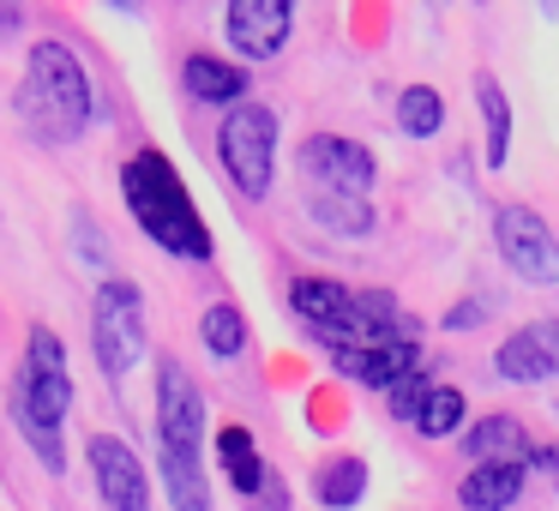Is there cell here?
<instances>
[{"label":"cell","mask_w":559,"mask_h":511,"mask_svg":"<svg viewBox=\"0 0 559 511\" xmlns=\"http://www.w3.org/2000/svg\"><path fill=\"white\" fill-rule=\"evenodd\" d=\"M121 193H127V211L133 223L175 259H211V229L199 223L193 199H187L181 175L169 169V157L157 151H139L133 163L121 169Z\"/></svg>","instance_id":"6da1fadb"},{"label":"cell","mask_w":559,"mask_h":511,"mask_svg":"<svg viewBox=\"0 0 559 511\" xmlns=\"http://www.w3.org/2000/svg\"><path fill=\"white\" fill-rule=\"evenodd\" d=\"M73 403V379H67V349L55 331H31L25 343V367L13 379V415L25 427V439L37 445L43 470L61 475L67 470V451H61V415Z\"/></svg>","instance_id":"7a4b0ae2"},{"label":"cell","mask_w":559,"mask_h":511,"mask_svg":"<svg viewBox=\"0 0 559 511\" xmlns=\"http://www.w3.org/2000/svg\"><path fill=\"white\" fill-rule=\"evenodd\" d=\"M25 115L37 121L43 139L67 145V139L85 133L91 121V79L85 67L73 61V49L61 43H37L25 61Z\"/></svg>","instance_id":"3957f363"},{"label":"cell","mask_w":559,"mask_h":511,"mask_svg":"<svg viewBox=\"0 0 559 511\" xmlns=\"http://www.w3.org/2000/svg\"><path fill=\"white\" fill-rule=\"evenodd\" d=\"M217 157L229 169V181L241 187L247 199L271 193V169H277V115L265 103H241V109L223 115L217 127Z\"/></svg>","instance_id":"277c9868"},{"label":"cell","mask_w":559,"mask_h":511,"mask_svg":"<svg viewBox=\"0 0 559 511\" xmlns=\"http://www.w3.org/2000/svg\"><path fill=\"white\" fill-rule=\"evenodd\" d=\"M91 343H97V361L109 379H127L145 361V295L133 283L109 277L91 301Z\"/></svg>","instance_id":"5b68a950"},{"label":"cell","mask_w":559,"mask_h":511,"mask_svg":"<svg viewBox=\"0 0 559 511\" xmlns=\"http://www.w3.org/2000/svg\"><path fill=\"white\" fill-rule=\"evenodd\" d=\"M493 247L523 283H535V289H559V241H554V229L542 223V211L499 205L493 211Z\"/></svg>","instance_id":"8992f818"},{"label":"cell","mask_w":559,"mask_h":511,"mask_svg":"<svg viewBox=\"0 0 559 511\" xmlns=\"http://www.w3.org/2000/svg\"><path fill=\"white\" fill-rule=\"evenodd\" d=\"M301 175H307V187L367 199V193H373L379 163H373V151H367V145H355V139H343V133H313L301 145Z\"/></svg>","instance_id":"52a82bcc"},{"label":"cell","mask_w":559,"mask_h":511,"mask_svg":"<svg viewBox=\"0 0 559 511\" xmlns=\"http://www.w3.org/2000/svg\"><path fill=\"white\" fill-rule=\"evenodd\" d=\"M157 433L163 451H193L205 439V397H199L193 373L181 361H157Z\"/></svg>","instance_id":"ba28073f"},{"label":"cell","mask_w":559,"mask_h":511,"mask_svg":"<svg viewBox=\"0 0 559 511\" xmlns=\"http://www.w3.org/2000/svg\"><path fill=\"white\" fill-rule=\"evenodd\" d=\"M295 7L289 0H235L223 13V31H229V49L241 61H277L283 43H289Z\"/></svg>","instance_id":"9c48e42d"},{"label":"cell","mask_w":559,"mask_h":511,"mask_svg":"<svg viewBox=\"0 0 559 511\" xmlns=\"http://www.w3.org/2000/svg\"><path fill=\"white\" fill-rule=\"evenodd\" d=\"M91 470H97V494L109 511H151V482H145V463L127 439L97 433L91 439Z\"/></svg>","instance_id":"30bf717a"},{"label":"cell","mask_w":559,"mask_h":511,"mask_svg":"<svg viewBox=\"0 0 559 511\" xmlns=\"http://www.w3.org/2000/svg\"><path fill=\"white\" fill-rule=\"evenodd\" d=\"M493 373L511 385H542L559 373V319H535V325L511 331L493 355Z\"/></svg>","instance_id":"8fae6325"},{"label":"cell","mask_w":559,"mask_h":511,"mask_svg":"<svg viewBox=\"0 0 559 511\" xmlns=\"http://www.w3.org/2000/svg\"><path fill=\"white\" fill-rule=\"evenodd\" d=\"M463 445H469L475 463H542V470H554V451L547 445L535 451L518 415H481L475 433H463Z\"/></svg>","instance_id":"7c38bea8"},{"label":"cell","mask_w":559,"mask_h":511,"mask_svg":"<svg viewBox=\"0 0 559 511\" xmlns=\"http://www.w3.org/2000/svg\"><path fill=\"white\" fill-rule=\"evenodd\" d=\"M415 361H421L415 343H385V349H343V355H331V367H337L343 379L373 385V391H391L397 379H409Z\"/></svg>","instance_id":"4fadbf2b"},{"label":"cell","mask_w":559,"mask_h":511,"mask_svg":"<svg viewBox=\"0 0 559 511\" xmlns=\"http://www.w3.org/2000/svg\"><path fill=\"white\" fill-rule=\"evenodd\" d=\"M523 475H530V463H475V470L457 482L463 511H506V506H518Z\"/></svg>","instance_id":"5bb4252c"},{"label":"cell","mask_w":559,"mask_h":511,"mask_svg":"<svg viewBox=\"0 0 559 511\" xmlns=\"http://www.w3.org/2000/svg\"><path fill=\"white\" fill-rule=\"evenodd\" d=\"M217 463H223V475H229V487L247 494V499L271 487V470H265V457H259V445H253L247 427H223L217 433Z\"/></svg>","instance_id":"9a60e30c"},{"label":"cell","mask_w":559,"mask_h":511,"mask_svg":"<svg viewBox=\"0 0 559 511\" xmlns=\"http://www.w3.org/2000/svg\"><path fill=\"white\" fill-rule=\"evenodd\" d=\"M181 79H187V97L193 103H235L241 109V97H247V73L217 61V55H187Z\"/></svg>","instance_id":"2e32d148"},{"label":"cell","mask_w":559,"mask_h":511,"mask_svg":"<svg viewBox=\"0 0 559 511\" xmlns=\"http://www.w3.org/2000/svg\"><path fill=\"white\" fill-rule=\"evenodd\" d=\"M475 109H481V127H487V169H506L511 157V103H506V85L493 73H475Z\"/></svg>","instance_id":"e0dca14e"},{"label":"cell","mask_w":559,"mask_h":511,"mask_svg":"<svg viewBox=\"0 0 559 511\" xmlns=\"http://www.w3.org/2000/svg\"><path fill=\"white\" fill-rule=\"evenodd\" d=\"M307 217L325 223L331 235H343V241H361L367 229H373V205L355 193H325V187H313L307 193Z\"/></svg>","instance_id":"ac0fdd59"},{"label":"cell","mask_w":559,"mask_h":511,"mask_svg":"<svg viewBox=\"0 0 559 511\" xmlns=\"http://www.w3.org/2000/svg\"><path fill=\"white\" fill-rule=\"evenodd\" d=\"M163 482H169V506L175 511H211V487L193 451H163Z\"/></svg>","instance_id":"d6986e66"},{"label":"cell","mask_w":559,"mask_h":511,"mask_svg":"<svg viewBox=\"0 0 559 511\" xmlns=\"http://www.w3.org/2000/svg\"><path fill=\"white\" fill-rule=\"evenodd\" d=\"M313 494H319V506H331V511L361 506V494H367V463H361V457L325 463V470H319V482H313Z\"/></svg>","instance_id":"ffe728a7"},{"label":"cell","mask_w":559,"mask_h":511,"mask_svg":"<svg viewBox=\"0 0 559 511\" xmlns=\"http://www.w3.org/2000/svg\"><path fill=\"white\" fill-rule=\"evenodd\" d=\"M397 127H403L409 139H433L439 127H445V97H439L433 85L397 91Z\"/></svg>","instance_id":"44dd1931"},{"label":"cell","mask_w":559,"mask_h":511,"mask_svg":"<svg viewBox=\"0 0 559 511\" xmlns=\"http://www.w3.org/2000/svg\"><path fill=\"white\" fill-rule=\"evenodd\" d=\"M463 415H469V403H463V385H433L421 403V415H415V433L421 439H445L463 427Z\"/></svg>","instance_id":"7402d4cb"},{"label":"cell","mask_w":559,"mask_h":511,"mask_svg":"<svg viewBox=\"0 0 559 511\" xmlns=\"http://www.w3.org/2000/svg\"><path fill=\"white\" fill-rule=\"evenodd\" d=\"M199 337H205V349L217 355V361H235V355L247 349V319L235 313L229 301L205 307V319H199Z\"/></svg>","instance_id":"603a6c76"},{"label":"cell","mask_w":559,"mask_h":511,"mask_svg":"<svg viewBox=\"0 0 559 511\" xmlns=\"http://www.w3.org/2000/svg\"><path fill=\"white\" fill-rule=\"evenodd\" d=\"M427 391H433V385H427L421 373H409V379H397V385L385 391V409L397 415V421H415V415H421V403H427Z\"/></svg>","instance_id":"cb8c5ba5"},{"label":"cell","mask_w":559,"mask_h":511,"mask_svg":"<svg viewBox=\"0 0 559 511\" xmlns=\"http://www.w3.org/2000/svg\"><path fill=\"white\" fill-rule=\"evenodd\" d=\"M265 511H283V487H277V482L265 487Z\"/></svg>","instance_id":"d4e9b609"},{"label":"cell","mask_w":559,"mask_h":511,"mask_svg":"<svg viewBox=\"0 0 559 511\" xmlns=\"http://www.w3.org/2000/svg\"><path fill=\"white\" fill-rule=\"evenodd\" d=\"M0 25H19V13H0Z\"/></svg>","instance_id":"484cf974"},{"label":"cell","mask_w":559,"mask_h":511,"mask_svg":"<svg viewBox=\"0 0 559 511\" xmlns=\"http://www.w3.org/2000/svg\"><path fill=\"white\" fill-rule=\"evenodd\" d=\"M554 482H559V451H554Z\"/></svg>","instance_id":"4316f807"}]
</instances>
